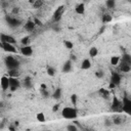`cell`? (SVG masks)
Masks as SVG:
<instances>
[{
	"label": "cell",
	"instance_id": "1",
	"mask_svg": "<svg viewBox=\"0 0 131 131\" xmlns=\"http://www.w3.org/2000/svg\"><path fill=\"white\" fill-rule=\"evenodd\" d=\"M61 116L67 120H75L78 117V111L74 106H64L61 110Z\"/></svg>",
	"mask_w": 131,
	"mask_h": 131
},
{
	"label": "cell",
	"instance_id": "2",
	"mask_svg": "<svg viewBox=\"0 0 131 131\" xmlns=\"http://www.w3.org/2000/svg\"><path fill=\"white\" fill-rule=\"evenodd\" d=\"M4 62L8 70H18L19 68V60L11 55L6 56L4 59Z\"/></svg>",
	"mask_w": 131,
	"mask_h": 131
},
{
	"label": "cell",
	"instance_id": "3",
	"mask_svg": "<svg viewBox=\"0 0 131 131\" xmlns=\"http://www.w3.org/2000/svg\"><path fill=\"white\" fill-rule=\"evenodd\" d=\"M5 19H6V23L8 24V26L10 27V28H17V27H19L20 25H21V19H19L18 17H16V16H6L5 17Z\"/></svg>",
	"mask_w": 131,
	"mask_h": 131
},
{
	"label": "cell",
	"instance_id": "4",
	"mask_svg": "<svg viewBox=\"0 0 131 131\" xmlns=\"http://www.w3.org/2000/svg\"><path fill=\"white\" fill-rule=\"evenodd\" d=\"M8 81H9V90L11 92H14L19 88L20 81L18 80V78H9L8 77Z\"/></svg>",
	"mask_w": 131,
	"mask_h": 131
},
{
	"label": "cell",
	"instance_id": "5",
	"mask_svg": "<svg viewBox=\"0 0 131 131\" xmlns=\"http://www.w3.org/2000/svg\"><path fill=\"white\" fill-rule=\"evenodd\" d=\"M122 112L130 115L131 113V99L128 97H124L123 101H122Z\"/></svg>",
	"mask_w": 131,
	"mask_h": 131
},
{
	"label": "cell",
	"instance_id": "6",
	"mask_svg": "<svg viewBox=\"0 0 131 131\" xmlns=\"http://www.w3.org/2000/svg\"><path fill=\"white\" fill-rule=\"evenodd\" d=\"M0 42L1 43H8V44L14 45L16 40L11 35H8V34H5V33H1L0 34Z\"/></svg>",
	"mask_w": 131,
	"mask_h": 131
},
{
	"label": "cell",
	"instance_id": "7",
	"mask_svg": "<svg viewBox=\"0 0 131 131\" xmlns=\"http://www.w3.org/2000/svg\"><path fill=\"white\" fill-rule=\"evenodd\" d=\"M63 12H64V7H63L62 5L59 6V7H57V8L55 9L53 15H52V20H53L54 23H58V21L61 19Z\"/></svg>",
	"mask_w": 131,
	"mask_h": 131
},
{
	"label": "cell",
	"instance_id": "8",
	"mask_svg": "<svg viewBox=\"0 0 131 131\" xmlns=\"http://www.w3.org/2000/svg\"><path fill=\"white\" fill-rule=\"evenodd\" d=\"M112 111L115 113H122V101H120L117 97H114L113 99Z\"/></svg>",
	"mask_w": 131,
	"mask_h": 131
},
{
	"label": "cell",
	"instance_id": "9",
	"mask_svg": "<svg viewBox=\"0 0 131 131\" xmlns=\"http://www.w3.org/2000/svg\"><path fill=\"white\" fill-rule=\"evenodd\" d=\"M0 46L2 47V49L8 53H15L16 52V48L14 45L12 44H8V43H1L0 42Z\"/></svg>",
	"mask_w": 131,
	"mask_h": 131
},
{
	"label": "cell",
	"instance_id": "10",
	"mask_svg": "<svg viewBox=\"0 0 131 131\" xmlns=\"http://www.w3.org/2000/svg\"><path fill=\"white\" fill-rule=\"evenodd\" d=\"M19 49H20V53L24 56H32L33 55V47L31 45L21 46Z\"/></svg>",
	"mask_w": 131,
	"mask_h": 131
},
{
	"label": "cell",
	"instance_id": "11",
	"mask_svg": "<svg viewBox=\"0 0 131 131\" xmlns=\"http://www.w3.org/2000/svg\"><path fill=\"white\" fill-rule=\"evenodd\" d=\"M121 80H122V77L119 73H112V76H111V84L115 85V86H118L120 83H121Z\"/></svg>",
	"mask_w": 131,
	"mask_h": 131
},
{
	"label": "cell",
	"instance_id": "12",
	"mask_svg": "<svg viewBox=\"0 0 131 131\" xmlns=\"http://www.w3.org/2000/svg\"><path fill=\"white\" fill-rule=\"evenodd\" d=\"M0 87L2 90L7 91L9 90V81H8V77L3 76L0 78Z\"/></svg>",
	"mask_w": 131,
	"mask_h": 131
},
{
	"label": "cell",
	"instance_id": "13",
	"mask_svg": "<svg viewBox=\"0 0 131 131\" xmlns=\"http://www.w3.org/2000/svg\"><path fill=\"white\" fill-rule=\"evenodd\" d=\"M72 69H73V62H72V60H67L63 64H62V68H61V71L63 72V73H70L71 71H72Z\"/></svg>",
	"mask_w": 131,
	"mask_h": 131
},
{
	"label": "cell",
	"instance_id": "14",
	"mask_svg": "<svg viewBox=\"0 0 131 131\" xmlns=\"http://www.w3.org/2000/svg\"><path fill=\"white\" fill-rule=\"evenodd\" d=\"M85 4L84 3H78L76 6H75V12L77 13V14H80V15H82V14H84L85 13Z\"/></svg>",
	"mask_w": 131,
	"mask_h": 131
},
{
	"label": "cell",
	"instance_id": "15",
	"mask_svg": "<svg viewBox=\"0 0 131 131\" xmlns=\"http://www.w3.org/2000/svg\"><path fill=\"white\" fill-rule=\"evenodd\" d=\"M35 27H36V25H35V23L33 20H28L24 25V28H25V30L27 32H33L35 30Z\"/></svg>",
	"mask_w": 131,
	"mask_h": 131
},
{
	"label": "cell",
	"instance_id": "16",
	"mask_svg": "<svg viewBox=\"0 0 131 131\" xmlns=\"http://www.w3.org/2000/svg\"><path fill=\"white\" fill-rule=\"evenodd\" d=\"M92 63H91V60L89 58H84L81 62V69L82 70H89L91 68Z\"/></svg>",
	"mask_w": 131,
	"mask_h": 131
},
{
	"label": "cell",
	"instance_id": "17",
	"mask_svg": "<svg viewBox=\"0 0 131 131\" xmlns=\"http://www.w3.org/2000/svg\"><path fill=\"white\" fill-rule=\"evenodd\" d=\"M120 71L122 73H129L131 71V64L126 63V62H121L120 63Z\"/></svg>",
	"mask_w": 131,
	"mask_h": 131
},
{
	"label": "cell",
	"instance_id": "18",
	"mask_svg": "<svg viewBox=\"0 0 131 131\" xmlns=\"http://www.w3.org/2000/svg\"><path fill=\"white\" fill-rule=\"evenodd\" d=\"M112 123L115 124V125H122V124L124 123V119H123L122 116H120V115H116V116H114Z\"/></svg>",
	"mask_w": 131,
	"mask_h": 131
},
{
	"label": "cell",
	"instance_id": "19",
	"mask_svg": "<svg viewBox=\"0 0 131 131\" xmlns=\"http://www.w3.org/2000/svg\"><path fill=\"white\" fill-rule=\"evenodd\" d=\"M23 85H24L25 88H27V89H31V88L33 87V82H32L31 78H30V77H27V78L24 80Z\"/></svg>",
	"mask_w": 131,
	"mask_h": 131
},
{
	"label": "cell",
	"instance_id": "20",
	"mask_svg": "<svg viewBox=\"0 0 131 131\" xmlns=\"http://www.w3.org/2000/svg\"><path fill=\"white\" fill-rule=\"evenodd\" d=\"M61 89L60 88H56L54 91H53V93L51 94V96H52V98L53 99H56V100H58L60 97H61Z\"/></svg>",
	"mask_w": 131,
	"mask_h": 131
},
{
	"label": "cell",
	"instance_id": "21",
	"mask_svg": "<svg viewBox=\"0 0 131 131\" xmlns=\"http://www.w3.org/2000/svg\"><path fill=\"white\" fill-rule=\"evenodd\" d=\"M88 53H89V56H90V57H96V56L98 55V48L95 47V46L90 47Z\"/></svg>",
	"mask_w": 131,
	"mask_h": 131
},
{
	"label": "cell",
	"instance_id": "22",
	"mask_svg": "<svg viewBox=\"0 0 131 131\" xmlns=\"http://www.w3.org/2000/svg\"><path fill=\"white\" fill-rule=\"evenodd\" d=\"M120 61H121V57L120 56H118V55H114V56H112L111 57V60H110V62H111V64L112 66H118L119 63H120Z\"/></svg>",
	"mask_w": 131,
	"mask_h": 131
},
{
	"label": "cell",
	"instance_id": "23",
	"mask_svg": "<svg viewBox=\"0 0 131 131\" xmlns=\"http://www.w3.org/2000/svg\"><path fill=\"white\" fill-rule=\"evenodd\" d=\"M101 20H102L103 24H108V23H111L113 20V16L110 13H104L102 15V17H101Z\"/></svg>",
	"mask_w": 131,
	"mask_h": 131
},
{
	"label": "cell",
	"instance_id": "24",
	"mask_svg": "<svg viewBox=\"0 0 131 131\" xmlns=\"http://www.w3.org/2000/svg\"><path fill=\"white\" fill-rule=\"evenodd\" d=\"M8 76H9V78H18L19 71L18 70H8Z\"/></svg>",
	"mask_w": 131,
	"mask_h": 131
},
{
	"label": "cell",
	"instance_id": "25",
	"mask_svg": "<svg viewBox=\"0 0 131 131\" xmlns=\"http://www.w3.org/2000/svg\"><path fill=\"white\" fill-rule=\"evenodd\" d=\"M43 4H44V2L42 0H34L32 3V6H33V8L38 9V8H41L43 6Z\"/></svg>",
	"mask_w": 131,
	"mask_h": 131
},
{
	"label": "cell",
	"instance_id": "26",
	"mask_svg": "<svg viewBox=\"0 0 131 131\" xmlns=\"http://www.w3.org/2000/svg\"><path fill=\"white\" fill-rule=\"evenodd\" d=\"M40 93L43 97H48L49 96V91L48 89L46 88L45 85H41V88H40Z\"/></svg>",
	"mask_w": 131,
	"mask_h": 131
},
{
	"label": "cell",
	"instance_id": "27",
	"mask_svg": "<svg viewBox=\"0 0 131 131\" xmlns=\"http://www.w3.org/2000/svg\"><path fill=\"white\" fill-rule=\"evenodd\" d=\"M36 119H37V121L40 122V123H44V122L46 121V117H45L44 113H38V114L36 115Z\"/></svg>",
	"mask_w": 131,
	"mask_h": 131
},
{
	"label": "cell",
	"instance_id": "28",
	"mask_svg": "<svg viewBox=\"0 0 131 131\" xmlns=\"http://www.w3.org/2000/svg\"><path fill=\"white\" fill-rule=\"evenodd\" d=\"M122 61L131 64V56H130V54H128V53L123 54V59H122Z\"/></svg>",
	"mask_w": 131,
	"mask_h": 131
},
{
	"label": "cell",
	"instance_id": "29",
	"mask_svg": "<svg viewBox=\"0 0 131 131\" xmlns=\"http://www.w3.org/2000/svg\"><path fill=\"white\" fill-rule=\"evenodd\" d=\"M94 75H95V77L97 78V79H102L103 77H104V71L103 70H97L95 73H94Z\"/></svg>",
	"mask_w": 131,
	"mask_h": 131
},
{
	"label": "cell",
	"instance_id": "30",
	"mask_svg": "<svg viewBox=\"0 0 131 131\" xmlns=\"http://www.w3.org/2000/svg\"><path fill=\"white\" fill-rule=\"evenodd\" d=\"M71 102H72L74 107L77 106V103H78V96H77V94H72L71 95Z\"/></svg>",
	"mask_w": 131,
	"mask_h": 131
},
{
	"label": "cell",
	"instance_id": "31",
	"mask_svg": "<svg viewBox=\"0 0 131 131\" xmlns=\"http://www.w3.org/2000/svg\"><path fill=\"white\" fill-rule=\"evenodd\" d=\"M29 43H30V37H29V36H26V37L21 38L20 44H21L23 46H27V45H29Z\"/></svg>",
	"mask_w": 131,
	"mask_h": 131
},
{
	"label": "cell",
	"instance_id": "32",
	"mask_svg": "<svg viewBox=\"0 0 131 131\" xmlns=\"http://www.w3.org/2000/svg\"><path fill=\"white\" fill-rule=\"evenodd\" d=\"M67 131H79V129L75 124H69L67 125Z\"/></svg>",
	"mask_w": 131,
	"mask_h": 131
},
{
	"label": "cell",
	"instance_id": "33",
	"mask_svg": "<svg viewBox=\"0 0 131 131\" xmlns=\"http://www.w3.org/2000/svg\"><path fill=\"white\" fill-rule=\"evenodd\" d=\"M47 75L50 76V77H53V76L55 75V70H54V68L48 66V67H47Z\"/></svg>",
	"mask_w": 131,
	"mask_h": 131
},
{
	"label": "cell",
	"instance_id": "34",
	"mask_svg": "<svg viewBox=\"0 0 131 131\" xmlns=\"http://www.w3.org/2000/svg\"><path fill=\"white\" fill-rule=\"evenodd\" d=\"M63 45L66 46L67 49H73V47H74V43L72 41H69V40H66L63 42Z\"/></svg>",
	"mask_w": 131,
	"mask_h": 131
},
{
	"label": "cell",
	"instance_id": "35",
	"mask_svg": "<svg viewBox=\"0 0 131 131\" xmlns=\"http://www.w3.org/2000/svg\"><path fill=\"white\" fill-rule=\"evenodd\" d=\"M105 5H106L107 8H115L116 2H115L114 0H107V1L105 2Z\"/></svg>",
	"mask_w": 131,
	"mask_h": 131
},
{
	"label": "cell",
	"instance_id": "36",
	"mask_svg": "<svg viewBox=\"0 0 131 131\" xmlns=\"http://www.w3.org/2000/svg\"><path fill=\"white\" fill-rule=\"evenodd\" d=\"M99 93H100L103 97H107V96H108V91L105 90V89H103V88H101V89L99 90Z\"/></svg>",
	"mask_w": 131,
	"mask_h": 131
},
{
	"label": "cell",
	"instance_id": "37",
	"mask_svg": "<svg viewBox=\"0 0 131 131\" xmlns=\"http://www.w3.org/2000/svg\"><path fill=\"white\" fill-rule=\"evenodd\" d=\"M58 108H59V104H58V103H57V104H54V105H53V107H52V112H54V113H55V112H57V111H58Z\"/></svg>",
	"mask_w": 131,
	"mask_h": 131
},
{
	"label": "cell",
	"instance_id": "38",
	"mask_svg": "<svg viewBox=\"0 0 131 131\" xmlns=\"http://www.w3.org/2000/svg\"><path fill=\"white\" fill-rule=\"evenodd\" d=\"M33 21L35 23V25H36V26H41V25H42V23H41L39 19H37V18H35Z\"/></svg>",
	"mask_w": 131,
	"mask_h": 131
},
{
	"label": "cell",
	"instance_id": "39",
	"mask_svg": "<svg viewBox=\"0 0 131 131\" xmlns=\"http://www.w3.org/2000/svg\"><path fill=\"white\" fill-rule=\"evenodd\" d=\"M18 11H19V8H18V7H13V9H12V13H13V14L18 13Z\"/></svg>",
	"mask_w": 131,
	"mask_h": 131
},
{
	"label": "cell",
	"instance_id": "40",
	"mask_svg": "<svg viewBox=\"0 0 131 131\" xmlns=\"http://www.w3.org/2000/svg\"><path fill=\"white\" fill-rule=\"evenodd\" d=\"M113 123L111 122V121H108V120H105V125H107V126H110V125H112Z\"/></svg>",
	"mask_w": 131,
	"mask_h": 131
}]
</instances>
